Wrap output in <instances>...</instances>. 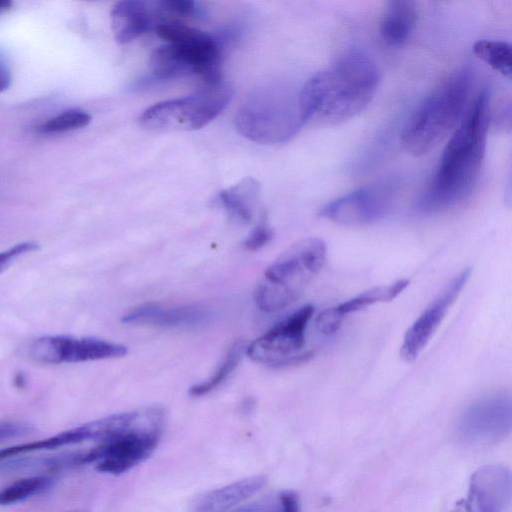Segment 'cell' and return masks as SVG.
Instances as JSON below:
<instances>
[{"mask_svg":"<svg viewBox=\"0 0 512 512\" xmlns=\"http://www.w3.org/2000/svg\"><path fill=\"white\" fill-rule=\"evenodd\" d=\"M491 118V92L483 89L468 107L445 146L437 170L415 207L431 213L469 197L483 165Z\"/></svg>","mask_w":512,"mask_h":512,"instance_id":"1","label":"cell"},{"mask_svg":"<svg viewBox=\"0 0 512 512\" xmlns=\"http://www.w3.org/2000/svg\"><path fill=\"white\" fill-rule=\"evenodd\" d=\"M380 82L374 60L351 50L311 76L298 93L303 123L337 125L362 112Z\"/></svg>","mask_w":512,"mask_h":512,"instance_id":"2","label":"cell"},{"mask_svg":"<svg viewBox=\"0 0 512 512\" xmlns=\"http://www.w3.org/2000/svg\"><path fill=\"white\" fill-rule=\"evenodd\" d=\"M472 84L471 69L459 68L423 101L401 135L402 146L409 154H427L447 138L464 116Z\"/></svg>","mask_w":512,"mask_h":512,"instance_id":"3","label":"cell"},{"mask_svg":"<svg viewBox=\"0 0 512 512\" xmlns=\"http://www.w3.org/2000/svg\"><path fill=\"white\" fill-rule=\"evenodd\" d=\"M327 255L325 242L318 237L300 240L268 266L254 299L264 312H276L296 301L322 270Z\"/></svg>","mask_w":512,"mask_h":512,"instance_id":"4","label":"cell"},{"mask_svg":"<svg viewBox=\"0 0 512 512\" xmlns=\"http://www.w3.org/2000/svg\"><path fill=\"white\" fill-rule=\"evenodd\" d=\"M303 124L298 94L285 88L272 87L254 93L235 116L237 131L263 144L286 142Z\"/></svg>","mask_w":512,"mask_h":512,"instance_id":"5","label":"cell"},{"mask_svg":"<svg viewBox=\"0 0 512 512\" xmlns=\"http://www.w3.org/2000/svg\"><path fill=\"white\" fill-rule=\"evenodd\" d=\"M232 97L233 89L227 83L206 85L192 95L150 106L139 117V123L153 131L197 130L215 119Z\"/></svg>","mask_w":512,"mask_h":512,"instance_id":"6","label":"cell"},{"mask_svg":"<svg viewBox=\"0 0 512 512\" xmlns=\"http://www.w3.org/2000/svg\"><path fill=\"white\" fill-rule=\"evenodd\" d=\"M161 423L162 412L157 408L153 409L143 424L138 423L121 435L83 451L84 465L96 463L97 471L113 475L130 470L156 449L161 438Z\"/></svg>","mask_w":512,"mask_h":512,"instance_id":"7","label":"cell"},{"mask_svg":"<svg viewBox=\"0 0 512 512\" xmlns=\"http://www.w3.org/2000/svg\"><path fill=\"white\" fill-rule=\"evenodd\" d=\"M156 34L169 44L191 75H199L206 85L221 82L223 42L204 31L178 21L159 22Z\"/></svg>","mask_w":512,"mask_h":512,"instance_id":"8","label":"cell"},{"mask_svg":"<svg viewBox=\"0 0 512 512\" xmlns=\"http://www.w3.org/2000/svg\"><path fill=\"white\" fill-rule=\"evenodd\" d=\"M314 313L313 305H305L275 324L255 339L246 349L255 362L274 367H287L309 361L314 353H298L305 342V330Z\"/></svg>","mask_w":512,"mask_h":512,"instance_id":"9","label":"cell"},{"mask_svg":"<svg viewBox=\"0 0 512 512\" xmlns=\"http://www.w3.org/2000/svg\"><path fill=\"white\" fill-rule=\"evenodd\" d=\"M395 197L391 182L363 186L325 204L319 216L345 226L369 225L384 218Z\"/></svg>","mask_w":512,"mask_h":512,"instance_id":"10","label":"cell"},{"mask_svg":"<svg viewBox=\"0 0 512 512\" xmlns=\"http://www.w3.org/2000/svg\"><path fill=\"white\" fill-rule=\"evenodd\" d=\"M512 428V402L508 395L480 399L460 416L457 423L459 439L472 445L486 444L507 437Z\"/></svg>","mask_w":512,"mask_h":512,"instance_id":"11","label":"cell"},{"mask_svg":"<svg viewBox=\"0 0 512 512\" xmlns=\"http://www.w3.org/2000/svg\"><path fill=\"white\" fill-rule=\"evenodd\" d=\"M127 347L106 340L70 336H43L30 346V356L45 364L76 363L125 356Z\"/></svg>","mask_w":512,"mask_h":512,"instance_id":"12","label":"cell"},{"mask_svg":"<svg viewBox=\"0 0 512 512\" xmlns=\"http://www.w3.org/2000/svg\"><path fill=\"white\" fill-rule=\"evenodd\" d=\"M470 275L471 268L459 272L407 329L400 347L405 362H413L426 347Z\"/></svg>","mask_w":512,"mask_h":512,"instance_id":"13","label":"cell"},{"mask_svg":"<svg viewBox=\"0 0 512 512\" xmlns=\"http://www.w3.org/2000/svg\"><path fill=\"white\" fill-rule=\"evenodd\" d=\"M511 474L503 465H486L470 479L467 497L453 512H504L511 500Z\"/></svg>","mask_w":512,"mask_h":512,"instance_id":"14","label":"cell"},{"mask_svg":"<svg viewBox=\"0 0 512 512\" xmlns=\"http://www.w3.org/2000/svg\"><path fill=\"white\" fill-rule=\"evenodd\" d=\"M209 309L200 305L166 307L158 303H145L134 307L122 318L125 324L158 327H195L211 319Z\"/></svg>","mask_w":512,"mask_h":512,"instance_id":"15","label":"cell"},{"mask_svg":"<svg viewBox=\"0 0 512 512\" xmlns=\"http://www.w3.org/2000/svg\"><path fill=\"white\" fill-rule=\"evenodd\" d=\"M158 9L140 0H123L117 2L111 10V26L115 40L126 44L139 36L155 29Z\"/></svg>","mask_w":512,"mask_h":512,"instance_id":"16","label":"cell"},{"mask_svg":"<svg viewBox=\"0 0 512 512\" xmlns=\"http://www.w3.org/2000/svg\"><path fill=\"white\" fill-rule=\"evenodd\" d=\"M266 483L263 475L251 476L200 496L195 512H225L256 494Z\"/></svg>","mask_w":512,"mask_h":512,"instance_id":"17","label":"cell"},{"mask_svg":"<svg viewBox=\"0 0 512 512\" xmlns=\"http://www.w3.org/2000/svg\"><path fill=\"white\" fill-rule=\"evenodd\" d=\"M417 19V9L413 1H390L379 24L382 40L391 46L404 43L411 35Z\"/></svg>","mask_w":512,"mask_h":512,"instance_id":"18","label":"cell"},{"mask_svg":"<svg viewBox=\"0 0 512 512\" xmlns=\"http://www.w3.org/2000/svg\"><path fill=\"white\" fill-rule=\"evenodd\" d=\"M259 191V183L255 179L247 177L239 183L222 190L219 198L231 217L237 221L249 223L253 217Z\"/></svg>","mask_w":512,"mask_h":512,"instance_id":"19","label":"cell"},{"mask_svg":"<svg viewBox=\"0 0 512 512\" xmlns=\"http://www.w3.org/2000/svg\"><path fill=\"white\" fill-rule=\"evenodd\" d=\"M409 283L408 279H399L387 285H379L330 308L343 322L348 314L361 311L377 303L393 300L408 287Z\"/></svg>","mask_w":512,"mask_h":512,"instance_id":"20","label":"cell"},{"mask_svg":"<svg viewBox=\"0 0 512 512\" xmlns=\"http://www.w3.org/2000/svg\"><path fill=\"white\" fill-rule=\"evenodd\" d=\"M87 427L84 425L71 428L41 440L18 444L0 449V460L20 456L30 452L51 450L62 446L81 443L89 440Z\"/></svg>","mask_w":512,"mask_h":512,"instance_id":"21","label":"cell"},{"mask_svg":"<svg viewBox=\"0 0 512 512\" xmlns=\"http://www.w3.org/2000/svg\"><path fill=\"white\" fill-rule=\"evenodd\" d=\"M473 52L492 69L511 78V45L508 42L481 39L474 43Z\"/></svg>","mask_w":512,"mask_h":512,"instance_id":"22","label":"cell"},{"mask_svg":"<svg viewBox=\"0 0 512 512\" xmlns=\"http://www.w3.org/2000/svg\"><path fill=\"white\" fill-rule=\"evenodd\" d=\"M244 345L242 341H236L227 351L223 361L216 368L213 375L207 380L197 383L190 387L189 394L194 397H200L209 394L221 386L238 366Z\"/></svg>","mask_w":512,"mask_h":512,"instance_id":"23","label":"cell"},{"mask_svg":"<svg viewBox=\"0 0 512 512\" xmlns=\"http://www.w3.org/2000/svg\"><path fill=\"white\" fill-rule=\"evenodd\" d=\"M53 479L48 476H33L18 480L0 490V505L21 502L49 489Z\"/></svg>","mask_w":512,"mask_h":512,"instance_id":"24","label":"cell"},{"mask_svg":"<svg viewBox=\"0 0 512 512\" xmlns=\"http://www.w3.org/2000/svg\"><path fill=\"white\" fill-rule=\"evenodd\" d=\"M91 122V115L82 109L65 110L42 123L37 130L42 134H60L81 129Z\"/></svg>","mask_w":512,"mask_h":512,"instance_id":"25","label":"cell"},{"mask_svg":"<svg viewBox=\"0 0 512 512\" xmlns=\"http://www.w3.org/2000/svg\"><path fill=\"white\" fill-rule=\"evenodd\" d=\"M156 5L161 12L183 17H199L202 14L199 4L192 0H162Z\"/></svg>","mask_w":512,"mask_h":512,"instance_id":"26","label":"cell"},{"mask_svg":"<svg viewBox=\"0 0 512 512\" xmlns=\"http://www.w3.org/2000/svg\"><path fill=\"white\" fill-rule=\"evenodd\" d=\"M273 237V231L265 218L256 225L244 241V246L251 251L265 246Z\"/></svg>","mask_w":512,"mask_h":512,"instance_id":"27","label":"cell"},{"mask_svg":"<svg viewBox=\"0 0 512 512\" xmlns=\"http://www.w3.org/2000/svg\"><path fill=\"white\" fill-rule=\"evenodd\" d=\"M39 248V245L34 241H26L18 243L11 248L0 252V272L4 270L14 259L19 256L33 252Z\"/></svg>","mask_w":512,"mask_h":512,"instance_id":"28","label":"cell"},{"mask_svg":"<svg viewBox=\"0 0 512 512\" xmlns=\"http://www.w3.org/2000/svg\"><path fill=\"white\" fill-rule=\"evenodd\" d=\"M33 428L23 422H0V441L29 434Z\"/></svg>","mask_w":512,"mask_h":512,"instance_id":"29","label":"cell"},{"mask_svg":"<svg viewBox=\"0 0 512 512\" xmlns=\"http://www.w3.org/2000/svg\"><path fill=\"white\" fill-rule=\"evenodd\" d=\"M278 512H301L297 494L293 491H283L279 495Z\"/></svg>","mask_w":512,"mask_h":512,"instance_id":"30","label":"cell"},{"mask_svg":"<svg viewBox=\"0 0 512 512\" xmlns=\"http://www.w3.org/2000/svg\"><path fill=\"white\" fill-rule=\"evenodd\" d=\"M12 75L6 60L0 55V92L10 87Z\"/></svg>","mask_w":512,"mask_h":512,"instance_id":"31","label":"cell"},{"mask_svg":"<svg viewBox=\"0 0 512 512\" xmlns=\"http://www.w3.org/2000/svg\"><path fill=\"white\" fill-rule=\"evenodd\" d=\"M12 5L13 3L10 0H0V14L8 11Z\"/></svg>","mask_w":512,"mask_h":512,"instance_id":"32","label":"cell"}]
</instances>
